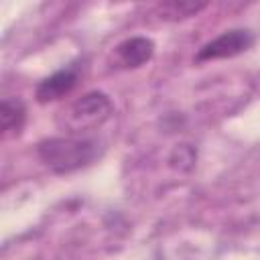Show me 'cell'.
Returning <instances> with one entry per match:
<instances>
[{"label": "cell", "mask_w": 260, "mask_h": 260, "mask_svg": "<svg viewBox=\"0 0 260 260\" xmlns=\"http://www.w3.org/2000/svg\"><path fill=\"white\" fill-rule=\"evenodd\" d=\"M112 114L114 104L104 91H87L61 112L57 124L67 132V136H81L102 128Z\"/></svg>", "instance_id": "2"}, {"label": "cell", "mask_w": 260, "mask_h": 260, "mask_svg": "<svg viewBox=\"0 0 260 260\" xmlns=\"http://www.w3.org/2000/svg\"><path fill=\"white\" fill-rule=\"evenodd\" d=\"M26 122V106L20 98L6 95L0 104V124H2V136L12 138L18 136Z\"/></svg>", "instance_id": "6"}, {"label": "cell", "mask_w": 260, "mask_h": 260, "mask_svg": "<svg viewBox=\"0 0 260 260\" xmlns=\"http://www.w3.org/2000/svg\"><path fill=\"white\" fill-rule=\"evenodd\" d=\"M207 4L205 2H162L156 6V12L160 18L165 20H181V18H189L195 16L197 12H201Z\"/></svg>", "instance_id": "7"}, {"label": "cell", "mask_w": 260, "mask_h": 260, "mask_svg": "<svg viewBox=\"0 0 260 260\" xmlns=\"http://www.w3.org/2000/svg\"><path fill=\"white\" fill-rule=\"evenodd\" d=\"M102 154V144L85 136H53L37 144L39 160L55 175H69L89 167Z\"/></svg>", "instance_id": "1"}, {"label": "cell", "mask_w": 260, "mask_h": 260, "mask_svg": "<svg viewBox=\"0 0 260 260\" xmlns=\"http://www.w3.org/2000/svg\"><path fill=\"white\" fill-rule=\"evenodd\" d=\"M252 45H254L252 30H248V28H232V30L221 32L213 41L205 43L197 51L195 61L203 63V61H215V59H232L236 55L246 53Z\"/></svg>", "instance_id": "3"}, {"label": "cell", "mask_w": 260, "mask_h": 260, "mask_svg": "<svg viewBox=\"0 0 260 260\" xmlns=\"http://www.w3.org/2000/svg\"><path fill=\"white\" fill-rule=\"evenodd\" d=\"M77 81H79V67L77 65L59 69L53 75L39 81V85L35 89V98H37L39 104H49V102L61 100V98H65L67 93L73 91Z\"/></svg>", "instance_id": "5"}, {"label": "cell", "mask_w": 260, "mask_h": 260, "mask_svg": "<svg viewBox=\"0 0 260 260\" xmlns=\"http://www.w3.org/2000/svg\"><path fill=\"white\" fill-rule=\"evenodd\" d=\"M195 160H197V150L193 144H177L171 154H169V165L181 173H189L193 167H195Z\"/></svg>", "instance_id": "8"}, {"label": "cell", "mask_w": 260, "mask_h": 260, "mask_svg": "<svg viewBox=\"0 0 260 260\" xmlns=\"http://www.w3.org/2000/svg\"><path fill=\"white\" fill-rule=\"evenodd\" d=\"M154 55V43L148 37H130L116 45L112 63L118 69H136L148 63Z\"/></svg>", "instance_id": "4"}]
</instances>
